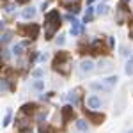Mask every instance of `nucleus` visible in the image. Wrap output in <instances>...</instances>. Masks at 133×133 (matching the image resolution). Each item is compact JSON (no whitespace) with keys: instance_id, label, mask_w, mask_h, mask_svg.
<instances>
[{"instance_id":"nucleus-1","label":"nucleus","mask_w":133,"mask_h":133,"mask_svg":"<svg viewBox=\"0 0 133 133\" xmlns=\"http://www.w3.org/2000/svg\"><path fill=\"white\" fill-rule=\"evenodd\" d=\"M61 27V14L59 11H50L44 14V34H46V39H51L53 34L59 30Z\"/></svg>"},{"instance_id":"nucleus-2","label":"nucleus","mask_w":133,"mask_h":133,"mask_svg":"<svg viewBox=\"0 0 133 133\" xmlns=\"http://www.w3.org/2000/svg\"><path fill=\"white\" fill-rule=\"evenodd\" d=\"M53 69L55 71L62 73V75H68L71 69V62H69V55L66 51H59L57 57L53 59Z\"/></svg>"},{"instance_id":"nucleus-3","label":"nucleus","mask_w":133,"mask_h":133,"mask_svg":"<svg viewBox=\"0 0 133 133\" xmlns=\"http://www.w3.org/2000/svg\"><path fill=\"white\" fill-rule=\"evenodd\" d=\"M18 32L23 34V36H27V37H30V39H36L37 34H39V27H37L36 23H30V25H23V27H20Z\"/></svg>"},{"instance_id":"nucleus-4","label":"nucleus","mask_w":133,"mask_h":133,"mask_svg":"<svg viewBox=\"0 0 133 133\" xmlns=\"http://www.w3.org/2000/svg\"><path fill=\"white\" fill-rule=\"evenodd\" d=\"M85 115H87V119L94 124H101L103 121H105V115H103V114H96V112H92V110H85Z\"/></svg>"},{"instance_id":"nucleus-5","label":"nucleus","mask_w":133,"mask_h":133,"mask_svg":"<svg viewBox=\"0 0 133 133\" xmlns=\"http://www.w3.org/2000/svg\"><path fill=\"white\" fill-rule=\"evenodd\" d=\"M87 107H89V108H92V110L101 108V99H99L96 94H92V96H89V98H87Z\"/></svg>"},{"instance_id":"nucleus-6","label":"nucleus","mask_w":133,"mask_h":133,"mask_svg":"<svg viewBox=\"0 0 133 133\" xmlns=\"http://www.w3.org/2000/svg\"><path fill=\"white\" fill-rule=\"evenodd\" d=\"M92 69H94V62H92L91 59H83V61L80 62V71L82 73H91Z\"/></svg>"},{"instance_id":"nucleus-7","label":"nucleus","mask_w":133,"mask_h":133,"mask_svg":"<svg viewBox=\"0 0 133 133\" xmlns=\"http://www.w3.org/2000/svg\"><path fill=\"white\" fill-rule=\"evenodd\" d=\"M73 115H75L73 107H69V105H68V107H64V108H62V123H68Z\"/></svg>"},{"instance_id":"nucleus-8","label":"nucleus","mask_w":133,"mask_h":133,"mask_svg":"<svg viewBox=\"0 0 133 133\" xmlns=\"http://www.w3.org/2000/svg\"><path fill=\"white\" fill-rule=\"evenodd\" d=\"M71 34L73 36H80L82 34V23L78 20H75V18H73V25H71Z\"/></svg>"},{"instance_id":"nucleus-9","label":"nucleus","mask_w":133,"mask_h":133,"mask_svg":"<svg viewBox=\"0 0 133 133\" xmlns=\"http://www.w3.org/2000/svg\"><path fill=\"white\" fill-rule=\"evenodd\" d=\"M21 16H23V20H32L36 16V9L34 7H27V9L21 12Z\"/></svg>"},{"instance_id":"nucleus-10","label":"nucleus","mask_w":133,"mask_h":133,"mask_svg":"<svg viewBox=\"0 0 133 133\" xmlns=\"http://www.w3.org/2000/svg\"><path fill=\"white\" fill-rule=\"evenodd\" d=\"M91 89H94V91H108L110 87L107 85V83L103 82V83H98V82H92L91 83Z\"/></svg>"},{"instance_id":"nucleus-11","label":"nucleus","mask_w":133,"mask_h":133,"mask_svg":"<svg viewBox=\"0 0 133 133\" xmlns=\"http://www.w3.org/2000/svg\"><path fill=\"white\" fill-rule=\"evenodd\" d=\"M34 110H36V105L34 103H27V105L21 107V114H32Z\"/></svg>"},{"instance_id":"nucleus-12","label":"nucleus","mask_w":133,"mask_h":133,"mask_svg":"<svg viewBox=\"0 0 133 133\" xmlns=\"http://www.w3.org/2000/svg\"><path fill=\"white\" fill-rule=\"evenodd\" d=\"M11 117H12V110H11V108H7V112H5V117H4V121H2V126H4V128L11 124Z\"/></svg>"},{"instance_id":"nucleus-13","label":"nucleus","mask_w":133,"mask_h":133,"mask_svg":"<svg viewBox=\"0 0 133 133\" xmlns=\"http://www.w3.org/2000/svg\"><path fill=\"white\" fill-rule=\"evenodd\" d=\"M117 80H119V78H117V76H108V78H105V80H103V82L107 83V85H108V87H114V85H117Z\"/></svg>"},{"instance_id":"nucleus-14","label":"nucleus","mask_w":133,"mask_h":133,"mask_svg":"<svg viewBox=\"0 0 133 133\" xmlns=\"http://www.w3.org/2000/svg\"><path fill=\"white\" fill-rule=\"evenodd\" d=\"M94 7H87V12H85V16H83V21L87 23V21H91L92 20V14H94Z\"/></svg>"},{"instance_id":"nucleus-15","label":"nucleus","mask_w":133,"mask_h":133,"mask_svg":"<svg viewBox=\"0 0 133 133\" xmlns=\"http://www.w3.org/2000/svg\"><path fill=\"white\" fill-rule=\"evenodd\" d=\"M126 75H133V57H130L128 59V62H126Z\"/></svg>"},{"instance_id":"nucleus-16","label":"nucleus","mask_w":133,"mask_h":133,"mask_svg":"<svg viewBox=\"0 0 133 133\" xmlns=\"http://www.w3.org/2000/svg\"><path fill=\"white\" fill-rule=\"evenodd\" d=\"M21 53H23V44H14V46H12V55L20 57Z\"/></svg>"},{"instance_id":"nucleus-17","label":"nucleus","mask_w":133,"mask_h":133,"mask_svg":"<svg viewBox=\"0 0 133 133\" xmlns=\"http://www.w3.org/2000/svg\"><path fill=\"white\" fill-rule=\"evenodd\" d=\"M98 66H99V69H101V71H108V69L112 68L108 61H99V64H98Z\"/></svg>"},{"instance_id":"nucleus-18","label":"nucleus","mask_w":133,"mask_h":133,"mask_svg":"<svg viewBox=\"0 0 133 133\" xmlns=\"http://www.w3.org/2000/svg\"><path fill=\"white\" fill-rule=\"evenodd\" d=\"M32 87H34L36 91H43V89H44V80H36V82L32 83Z\"/></svg>"},{"instance_id":"nucleus-19","label":"nucleus","mask_w":133,"mask_h":133,"mask_svg":"<svg viewBox=\"0 0 133 133\" xmlns=\"http://www.w3.org/2000/svg\"><path fill=\"white\" fill-rule=\"evenodd\" d=\"M96 12H98V14H107V12H108V5H105V4H99V5L96 7Z\"/></svg>"},{"instance_id":"nucleus-20","label":"nucleus","mask_w":133,"mask_h":133,"mask_svg":"<svg viewBox=\"0 0 133 133\" xmlns=\"http://www.w3.org/2000/svg\"><path fill=\"white\" fill-rule=\"evenodd\" d=\"M76 128H78L80 131H87V121H83V119L76 121Z\"/></svg>"},{"instance_id":"nucleus-21","label":"nucleus","mask_w":133,"mask_h":133,"mask_svg":"<svg viewBox=\"0 0 133 133\" xmlns=\"http://www.w3.org/2000/svg\"><path fill=\"white\" fill-rule=\"evenodd\" d=\"M68 101H69V103H76V101H78V94H76V91L68 94Z\"/></svg>"},{"instance_id":"nucleus-22","label":"nucleus","mask_w":133,"mask_h":133,"mask_svg":"<svg viewBox=\"0 0 133 133\" xmlns=\"http://www.w3.org/2000/svg\"><path fill=\"white\" fill-rule=\"evenodd\" d=\"M61 4L64 7H71L73 4H78V0H61Z\"/></svg>"},{"instance_id":"nucleus-23","label":"nucleus","mask_w":133,"mask_h":133,"mask_svg":"<svg viewBox=\"0 0 133 133\" xmlns=\"http://www.w3.org/2000/svg\"><path fill=\"white\" fill-rule=\"evenodd\" d=\"M11 37H12V34H11V32H5V34L2 36V43H4V44H7V43L11 41Z\"/></svg>"},{"instance_id":"nucleus-24","label":"nucleus","mask_w":133,"mask_h":133,"mask_svg":"<svg viewBox=\"0 0 133 133\" xmlns=\"http://www.w3.org/2000/svg\"><path fill=\"white\" fill-rule=\"evenodd\" d=\"M64 43H66V36H64V34H61V36L57 37V44H59V46H62Z\"/></svg>"},{"instance_id":"nucleus-25","label":"nucleus","mask_w":133,"mask_h":133,"mask_svg":"<svg viewBox=\"0 0 133 133\" xmlns=\"http://www.w3.org/2000/svg\"><path fill=\"white\" fill-rule=\"evenodd\" d=\"M44 117H46V110H41V112L37 114V121H39V123H41Z\"/></svg>"},{"instance_id":"nucleus-26","label":"nucleus","mask_w":133,"mask_h":133,"mask_svg":"<svg viewBox=\"0 0 133 133\" xmlns=\"http://www.w3.org/2000/svg\"><path fill=\"white\" fill-rule=\"evenodd\" d=\"M39 133H51V130L48 126H41V128H39Z\"/></svg>"},{"instance_id":"nucleus-27","label":"nucleus","mask_w":133,"mask_h":133,"mask_svg":"<svg viewBox=\"0 0 133 133\" xmlns=\"http://www.w3.org/2000/svg\"><path fill=\"white\" fill-rule=\"evenodd\" d=\"M5 11L7 12H12L14 11V4H5Z\"/></svg>"},{"instance_id":"nucleus-28","label":"nucleus","mask_w":133,"mask_h":133,"mask_svg":"<svg viewBox=\"0 0 133 133\" xmlns=\"http://www.w3.org/2000/svg\"><path fill=\"white\" fill-rule=\"evenodd\" d=\"M32 75H34L36 78H39V76H43V69H36V71L32 73Z\"/></svg>"},{"instance_id":"nucleus-29","label":"nucleus","mask_w":133,"mask_h":133,"mask_svg":"<svg viewBox=\"0 0 133 133\" xmlns=\"http://www.w3.org/2000/svg\"><path fill=\"white\" fill-rule=\"evenodd\" d=\"M7 89H9V87H7V80L4 78V80H2V91H7Z\"/></svg>"},{"instance_id":"nucleus-30","label":"nucleus","mask_w":133,"mask_h":133,"mask_svg":"<svg viewBox=\"0 0 133 133\" xmlns=\"http://www.w3.org/2000/svg\"><path fill=\"white\" fill-rule=\"evenodd\" d=\"M46 59H48V55H46V53H41V55H39V61H41V62H44Z\"/></svg>"},{"instance_id":"nucleus-31","label":"nucleus","mask_w":133,"mask_h":133,"mask_svg":"<svg viewBox=\"0 0 133 133\" xmlns=\"http://www.w3.org/2000/svg\"><path fill=\"white\" fill-rule=\"evenodd\" d=\"M16 2H18V4H25L27 0H16Z\"/></svg>"},{"instance_id":"nucleus-32","label":"nucleus","mask_w":133,"mask_h":133,"mask_svg":"<svg viewBox=\"0 0 133 133\" xmlns=\"http://www.w3.org/2000/svg\"><path fill=\"white\" fill-rule=\"evenodd\" d=\"M92 2H94V0H87V4H92Z\"/></svg>"},{"instance_id":"nucleus-33","label":"nucleus","mask_w":133,"mask_h":133,"mask_svg":"<svg viewBox=\"0 0 133 133\" xmlns=\"http://www.w3.org/2000/svg\"><path fill=\"white\" fill-rule=\"evenodd\" d=\"M128 133H133V130H130V131H128Z\"/></svg>"}]
</instances>
